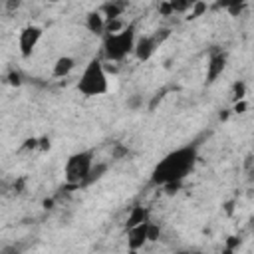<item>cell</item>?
<instances>
[{
  "mask_svg": "<svg viewBox=\"0 0 254 254\" xmlns=\"http://www.w3.org/2000/svg\"><path fill=\"white\" fill-rule=\"evenodd\" d=\"M194 161H196V149L194 147L187 145V147L175 149L157 163V167L153 169V175H151V183L161 185V187L179 185L189 175Z\"/></svg>",
  "mask_w": 254,
  "mask_h": 254,
  "instance_id": "cell-1",
  "label": "cell"
},
{
  "mask_svg": "<svg viewBox=\"0 0 254 254\" xmlns=\"http://www.w3.org/2000/svg\"><path fill=\"white\" fill-rule=\"evenodd\" d=\"M77 89L85 97H97V95H105L107 93L109 79H107V73H105V67H103L101 60L93 58L85 65V69H83V73H81V77L77 81Z\"/></svg>",
  "mask_w": 254,
  "mask_h": 254,
  "instance_id": "cell-2",
  "label": "cell"
},
{
  "mask_svg": "<svg viewBox=\"0 0 254 254\" xmlns=\"http://www.w3.org/2000/svg\"><path fill=\"white\" fill-rule=\"evenodd\" d=\"M135 48V26L129 24L127 28H121L119 32L107 34L103 40V54L111 62H119L125 56H129Z\"/></svg>",
  "mask_w": 254,
  "mask_h": 254,
  "instance_id": "cell-3",
  "label": "cell"
},
{
  "mask_svg": "<svg viewBox=\"0 0 254 254\" xmlns=\"http://www.w3.org/2000/svg\"><path fill=\"white\" fill-rule=\"evenodd\" d=\"M93 167V151H79L73 153L64 167V175H65V183L69 187H81L89 175Z\"/></svg>",
  "mask_w": 254,
  "mask_h": 254,
  "instance_id": "cell-4",
  "label": "cell"
},
{
  "mask_svg": "<svg viewBox=\"0 0 254 254\" xmlns=\"http://www.w3.org/2000/svg\"><path fill=\"white\" fill-rule=\"evenodd\" d=\"M40 40H42V28L40 26H26L20 32V38H18V46H20L22 58H30L34 54L36 46L40 44Z\"/></svg>",
  "mask_w": 254,
  "mask_h": 254,
  "instance_id": "cell-5",
  "label": "cell"
},
{
  "mask_svg": "<svg viewBox=\"0 0 254 254\" xmlns=\"http://www.w3.org/2000/svg\"><path fill=\"white\" fill-rule=\"evenodd\" d=\"M147 224H149V220L139 222V224H135V226H131V228H129L127 244H129V248H131V250H139V248L147 242Z\"/></svg>",
  "mask_w": 254,
  "mask_h": 254,
  "instance_id": "cell-6",
  "label": "cell"
},
{
  "mask_svg": "<svg viewBox=\"0 0 254 254\" xmlns=\"http://www.w3.org/2000/svg\"><path fill=\"white\" fill-rule=\"evenodd\" d=\"M155 48H157V38H153V36H145V38H141L137 44H135V56H137V60H141V62H147L153 54H155Z\"/></svg>",
  "mask_w": 254,
  "mask_h": 254,
  "instance_id": "cell-7",
  "label": "cell"
},
{
  "mask_svg": "<svg viewBox=\"0 0 254 254\" xmlns=\"http://www.w3.org/2000/svg\"><path fill=\"white\" fill-rule=\"evenodd\" d=\"M226 67V56L224 54H212L208 60V71H206V81L212 83L216 81V77L224 71Z\"/></svg>",
  "mask_w": 254,
  "mask_h": 254,
  "instance_id": "cell-8",
  "label": "cell"
},
{
  "mask_svg": "<svg viewBox=\"0 0 254 254\" xmlns=\"http://www.w3.org/2000/svg\"><path fill=\"white\" fill-rule=\"evenodd\" d=\"M73 67H75V60L69 58V56H62L54 64V75L56 77H65V75H69V71Z\"/></svg>",
  "mask_w": 254,
  "mask_h": 254,
  "instance_id": "cell-9",
  "label": "cell"
},
{
  "mask_svg": "<svg viewBox=\"0 0 254 254\" xmlns=\"http://www.w3.org/2000/svg\"><path fill=\"white\" fill-rule=\"evenodd\" d=\"M145 220H149V210L143 208V206H133L129 216H127V228H131L139 222H145Z\"/></svg>",
  "mask_w": 254,
  "mask_h": 254,
  "instance_id": "cell-10",
  "label": "cell"
},
{
  "mask_svg": "<svg viewBox=\"0 0 254 254\" xmlns=\"http://www.w3.org/2000/svg\"><path fill=\"white\" fill-rule=\"evenodd\" d=\"M244 4H246V0H216V8H224L232 16H238L242 12Z\"/></svg>",
  "mask_w": 254,
  "mask_h": 254,
  "instance_id": "cell-11",
  "label": "cell"
},
{
  "mask_svg": "<svg viewBox=\"0 0 254 254\" xmlns=\"http://www.w3.org/2000/svg\"><path fill=\"white\" fill-rule=\"evenodd\" d=\"M103 28H105V22H103L101 14L99 12H89L87 14V30L93 32V34H101Z\"/></svg>",
  "mask_w": 254,
  "mask_h": 254,
  "instance_id": "cell-12",
  "label": "cell"
},
{
  "mask_svg": "<svg viewBox=\"0 0 254 254\" xmlns=\"http://www.w3.org/2000/svg\"><path fill=\"white\" fill-rule=\"evenodd\" d=\"M101 12L107 16V20H113V18H119L121 16V12H123V4H117L115 0H111V2H107V4H103V8H101Z\"/></svg>",
  "mask_w": 254,
  "mask_h": 254,
  "instance_id": "cell-13",
  "label": "cell"
},
{
  "mask_svg": "<svg viewBox=\"0 0 254 254\" xmlns=\"http://www.w3.org/2000/svg\"><path fill=\"white\" fill-rule=\"evenodd\" d=\"M196 2H200V0H169L173 12H185V10H189V8H190L192 4H196Z\"/></svg>",
  "mask_w": 254,
  "mask_h": 254,
  "instance_id": "cell-14",
  "label": "cell"
},
{
  "mask_svg": "<svg viewBox=\"0 0 254 254\" xmlns=\"http://www.w3.org/2000/svg\"><path fill=\"white\" fill-rule=\"evenodd\" d=\"M105 169H107V165H97L95 169L91 167V171H89V175H87V179H85V183L83 185H89V183H93V181H97L103 173H105Z\"/></svg>",
  "mask_w": 254,
  "mask_h": 254,
  "instance_id": "cell-15",
  "label": "cell"
},
{
  "mask_svg": "<svg viewBox=\"0 0 254 254\" xmlns=\"http://www.w3.org/2000/svg\"><path fill=\"white\" fill-rule=\"evenodd\" d=\"M159 236H161V228H159L157 224L149 222V224H147V240H149V242H155V240H159Z\"/></svg>",
  "mask_w": 254,
  "mask_h": 254,
  "instance_id": "cell-16",
  "label": "cell"
},
{
  "mask_svg": "<svg viewBox=\"0 0 254 254\" xmlns=\"http://www.w3.org/2000/svg\"><path fill=\"white\" fill-rule=\"evenodd\" d=\"M127 107H129V109H133V111H135V109H139V107H143V97H141L139 93H133V95L127 99Z\"/></svg>",
  "mask_w": 254,
  "mask_h": 254,
  "instance_id": "cell-17",
  "label": "cell"
},
{
  "mask_svg": "<svg viewBox=\"0 0 254 254\" xmlns=\"http://www.w3.org/2000/svg\"><path fill=\"white\" fill-rule=\"evenodd\" d=\"M190 10H192V12H190V16H189V18H196V16H200V14L206 10L204 0H200V2H196V4H192V6H190Z\"/></svg>",
  "mask_w": 254,
  "mask_h": 254,
  "instance_id": "cell-18",
  "label": "cell"
},
{
  "mask_svg": "<svg viewBox=\"0 0 254 254\" xmlns=\"http://www.w3.org/2000/svg\"><path fill=\"white\" fill-rule=\"evenodd\" d=\"M244 93H246L244 81H236V83H234V99H236V101H238V99H244Z\"/></svg>",
  "mask_w": 254,
  "mask_h": 254,
  "instance_id": "cell-19",
  "label": "cell"
},
{
  "mask_svg": "<svg viewBox=\"0 0 254 254\" xmlns=\"http://www.w3.org/2000/svg\"><path fill=\"white\" fill-rule=\"evenodd\" d=\"M107 32L109 34H113V32H119L121 28H123V24H121V20H117V18H113V20H107Z\"/></svg>",
  "mask_w": 254,
  "mask_h": 254,
  "instance_id": "cell-20",
  "label": "cell"
},
{
  "mask_svg": "<svg viewBox=\"0 0 254 254\" xmlns=\"http://www.w3.org/2000/svg\"><path fill=\"white\" fill-rule=\"evenodd\" d=\"M159 12H161L163 16H167V14H171V12H173V8H171V4H169V0H167V2H163V4L159 6Z\"/></svg>",
  "mask_w": 254,
  "mask_h": 254,
  "instance_id": "cell-21",
  "label": "cell"
},
{
  "mask_svg": "<svg viewBox=\"0 0 254 254\" xmlns=\"http://www.w3.org/2000/svg\"><path fill=\"white\" fill-rule=\"evenodd\" d=\"M244 109H246V103H244L242 99H238V103L234 105V111H236V113H242Z\"/></svg>",
  "mask_w": 254,
  "mask_h": 254,
  "instance_id": "cell-22",
  "label": "cell"
},
{
  "mask_svg": "<svg viewBox=\"0 0 254 254\" xmlns=\"http://www.w3.org/2000/svg\"><path fill=\"white\" fill-rule=\"evenodd\" d=\"M40 147H42L44 151L50 149V139H48V137H42V139H40Z\"/></svg>",
  "mask_w": 254,
  "mask_h": 254,
  "instance_id": "cell-23",
  "label": "cell"
},
{
  "mask_svg": "<svg viewBox=\"0 0 254 254\" xmlns=\"http://www.w3.org/2000/svg\"><path fill=\"white\" fill-rule=\"evenodd\" d=\"M10 83L12 85H18L20 83V75L18 73H10Z\"/></svg>",
  "mask_w": 254,
  "mask_h": 254,
  "instance_id": "cell-24",
  "label": "cell"
},
{
  "mask_svg": "<svg viewBox=\"0 0 254 254\" xmlns=\"http://www.w3.org/2000/svg\"><path fill=\"white\" fill-rule=\"evenodd\" d=\"M20 6V0H8V10H14Z\"/></svg>",
  "mask_w": 254,
  "mask_h": 254,
  "instance_id": "cell-25",
  "label": "cell"
},
{
  "mask_svg": "<svg viewBox=\"0 0 254 254\" xmlns=\"http://www.w3.org/2000/svg\"><path fill=\"white\" fill-rule=\"evenodd\" d=\"M236 244H238V238H234V236H232V240H228V248H234Z\"/></svg>",
  "mask_w": 254,
  "mask_h": 254,
  "instance_id": "cell-26",
  "label": "cell"
},
{
  "mask_svg": "<svg viewBox=\"0 0 254 254\" xmlns=\"http://www.w3.org/2000/svg\"><path fill=\"white\" fill-rule=\"evenodd\" d=\"M50 2H60V0H50Z\"/></svg>",
  "mask_w": 254,
  "mask_h": 254,
  "instance_id": "cell-27",
  "label": "cell"
}]
</instances>
